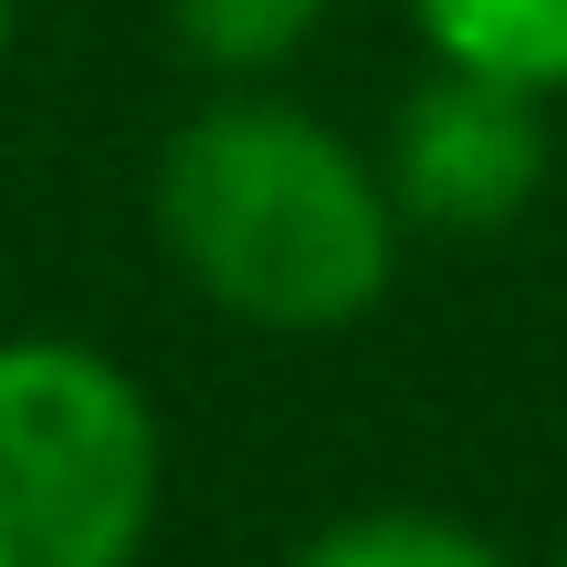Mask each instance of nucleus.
Wrapping results in <instances>:
<instances>
[{"label": "nucleus", "instance_id": "nucleus-8", "mask_svg": "<svg viewBox=\"0 0 567 567\" xmlns=\"http://www.w3.org/2000/svg\"><path fill=\"white\" fill-rule=\"evenodd\" d=\"M557 567H567V547H557Z\"/></svg>", "mask_w": 567, "mask_h": 567}, {"label": "nucleus", "instance_id": "nucleus-5", "mask_svg": "<svg viewBox=\"0 0 567 567\" xmlns=\"http://www.w3.org/2000/svg\"><path fill=\"white\" fill-rule=\"evenodd\" d=\"M284 567H515V557L442 505H347L326 526H305Z\"/></svg>", "mask_w": 567, "mask_h": 567}, {"label": "nucleus", "instance_id": "nucleus-1", "mask_svg": "<svg viewBox=\"0 0 567 567\" xmlns=\"http://www.w3.org/2000/svg\"><path fill=\"white\" fill-rule=\"evenodd\" d=\"M158 252L210 316L252 337H337L400 284V200L379 147L264 84H221L147 168Z\"/></svg>", "mask_w": 567, "mask_h": 567}, {"label": "nucleus", "instance_id": "nucleus-6", "mask_svg": "<svg viewBox=\"0 0 567 567\" xmlns=\"http://www.w3.org/2000/svg\"><path fill=\"white\" fill-rule=\"evenodd\" d=\"M326 11L337 0H168V42L210 84H274L326 32Z\"/></svg>", "mask_w": 567, "mask_h": 567}, {"label": "nucleus", "instance_id": "nucleus-4", "mask_svg": "<svg viewBox=\"0 0 567 567\" xmlns=\"http://www.w3.org/2000/svg\"><path fill=\"white\" fill-rule=\"evenodd\" d=\"M431 63L526 84V95H567V0H400Z\"/></svg>", "mask_w": 567, "mask_h": 567}, {"label": "nucleus", "instance_id": "nucleus-2", "mask_svg": "<svg viewBox=\"0 0 567 567\" xmlns=\"http://www.w3.org/2000/svg\"><path fill=\"white\" fill-rule=\"evenodd\" d=\"M168 442L137 368L84 337H0V567H137Z\"/></svg>", "mask_w": 567, "mask_h": 567}, {"label": "nucleus", "instance_id": "nucleus-3", "mask_svg": "<svg viewBox=\"0 0 567 567\" xmlns=\"http://www.w3.org/2000/svg\"><path fill=\"white\" fill-rule=\"evenodd\" d=\"M547 168H557L547 95L463 74V63H431L400 95L389 147H379V179L400 200V221L410 231H452V243H484V231L526 221Z\"/></svg>", "mask_w": 567, "mask_h": 567}, {"label": "nucleus", "instance_id": "nucleus-7", "mask_svg": "<svg viewBox=\"0 0 567 567\" xmlns=\"http://www.w3.org/2000/svg\"><path fill=\"white\" fill-rule=\"evenodd\" d=\"M11 42H21V0H0V74H11Z\"/></svg>", "mask_w": 567, "mask_h": 567}]
</instances>
